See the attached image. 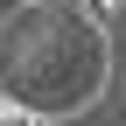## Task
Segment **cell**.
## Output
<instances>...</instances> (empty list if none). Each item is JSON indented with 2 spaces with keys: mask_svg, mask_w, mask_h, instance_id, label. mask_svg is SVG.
I'll list each match as a JSON object with an SVG mask.
<instances>
[{
  "mask_svg": "<svg viewBox=\"0 0 126 126\" xmlns=\"http://www.w3.org/2000/svg\"><path fill=\"white\" fill-rule=\"evenodd\" d=\"M84 7H91V14H105V7H112V0H84Z\"/></svg>",
  "mask_w": 126,
  "mask_h": 126,
  "instance_id": "2",
  "label": "cell"
},
{
  "mask_svg": "<svg viewBox=\"0 0 126 126\" xmlns=\"http://www.w3.org/2000/svg\"><path fill=\"white\" fill-rule=\"evenodd\" d=\"M0 126H42L28 105H14V98H0Z\"/></svg>",
  "mask_w": 126,
  "mask_h": 126,
  "instance_id": "1",
  "label": "cell"
}]
</instances>
